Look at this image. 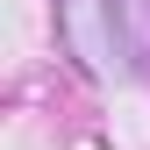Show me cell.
<instances>
[{"mask_svg":"<svg viewBox=\"0 0 150 150\" xmlns=\"http://www.w3.org/2000/svg\"><path fill=\"white\" fill-rule=\"evenodd\" d=\"M57 29L86 79L100 86L150 79V0H57Z\"/></svg>","mask_w":150,"mask_h":150,"instance_id":"cell-1","label":"cell"}]
</instances>
